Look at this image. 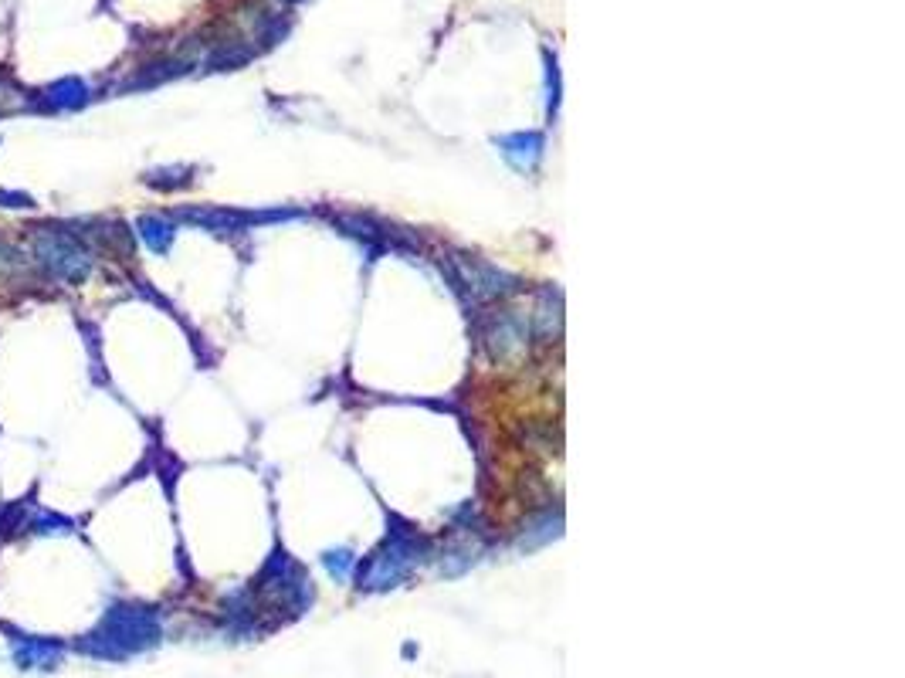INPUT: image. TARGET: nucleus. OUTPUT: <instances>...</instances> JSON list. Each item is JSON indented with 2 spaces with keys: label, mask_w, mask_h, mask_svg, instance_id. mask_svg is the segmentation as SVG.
<instances>
[{
  "label": "nucleus",
  "mask_w": 905,
  "mask_h": 678,
  "mask_svg": "<svg viewBox=\"0 0 905 678\" xmlns=\"http://www.w3.org/2000/svg\"><path fill=\"white\" fill-rule=\"evenodd\" d=\"M485 343H489L495 360H512V356H519L526 350V326H522L516 316H502V319H495V326L485 333Z\"/></svg>",
  "instance_id": "20e7f679"
},
{
  "label": "nucleus",
  "mask_w": 905,
  "mask_h": 678,
  "mask_svg": "<svg viewBox=\"0 0 905 678\" xmlns=\"http://www.w3.org/2000/svg\"><path fill=\"white\" fill-rule=\"evenodd\" d=\"M31 255L48 275L58 282H85L92 272V251L82 245V238L62 228H34L31 231Z\"/></svg>",
  "instance_id": "f257e3e1"
},
{
  "label": "nucleus",
  "mask_w": 905,
  "mask_h": 678,
  "mask_svg": "<svg viewBox=\"0 0 905 678\" xmlns=\"http://www.w3.org/2000/svg\"><path fill=\"white\" fill-rule=\"evenodd\" d=\"M85 99H89V85L82 78H62L45 89V102L51 109H78Z\"/></svg>",
  "instance_id": "423d86ee"
},
{
  "label": "nucleus",
  "mask_w": 905,
  "mask_h": 678,
  "mask_svg": "<svg viewBox=\"0 0 905 678\" xmlns=\"http://www.w3.org/2000/svg\"><path fill=\"white\" fill-rule=\"evenodd\" d=\"M458 268H461V275H465L468 289H472L478 299H495V295H506L512 289V285H506V275L482 262H458Z\"/></svg>",
  "instance_id": "39448f33"
},
{
  "label": "nucleus",
  "mask_w": 905,
  "mask_h": 678,
  "mask_svg": "<svg viewBox=\"0 0 905 678\" xmlns=\"http://www.w3.org/2000/svg\"><path fill=\"white\" fill-rule=\"evenodd\" d=\"M502 146H506V156H509L512 163H516L519 170H533V163L539 160V153H543V150H539V146H543V139H539L536 133H529V136L519 133V136L506 139Z\"/></svg>",
  "instance_id": "6e6552de"
},
{
  "label": "nucleus",
  "mask_w": 905,
  "mask_h": 678,
  "mask_svg": "<svg viewBox=\"0 0 905 678\" xmlns=\"http://www.w3.org/2000/svg\"><path fill=\"white\" fill-rule=\"evenodd\" d=\"M21 265V255L14 251V245H7L4 238H0V268H14Z\"/></svg>",
  "instance_id": "1a4fd4ad"
},
{
  "label": "nucleus",
  "mask_w": 905,
  "mask_h": 678,
  "mask_svg": "<svg viewBox=\"0 0 905 678\" xmlns=\"http://www.w3.org/2000/svg\"><path fill=\"white\" fill-rule=\"evenodd\" d=\"M153 617L136 607H112L102 621V628L89 634V641H82V651L99 658H119L133 648H143L153 641Z\"/></svg>",
  "instance_id": "f03ea898"
},
{
  "label": "nucleus",
  "mask_w": 905,
  "mask_h": 678,
  "mask_svg": "<svg viewBox=\"0 0 905 678\" xmlns=\"http://www.w3.org/2000/svg\"><path fill=\"white\" fill-rule=\"evenodd\" d=\"M139 238L146 241V245H150L153 251H167L170 245H173V234H177V228H173V221H167V217H139Z\"/></svg>",
  "instance_id": "0eeeda50"
},
{
  "label": "nucleus",
  "mask_w": 905,
  "mask_h": 678,
  "mask_svg": "<svg viewBox=\"0 0 905 678\" xmlns=\"http://www.w3.org/2000/svg\"><path fill=\"white\" fill-rule=\"evenodd\" d=\"M0 201H4V207H31L34 204L28 194H7V190H0Z\"/></svg>",
  "instance_id": "9d476101"
},
{
  "label": "nucleus",
  "mask_w": 905,
  "mask_h": 678,
  "mask_svg": "<svg viewBox=\"0 0 905 678\" xmlns=\"http://www.w3.org/2000/svg\"><path fill=\"white\" fill-rule=\"evenodd\" d=\"M14 658L21 668H55L62 662L65 648L48 638H28V634H14Z\"/></svg>",
  "instance_id": "7ed1b4c3"
}]
</instances>
